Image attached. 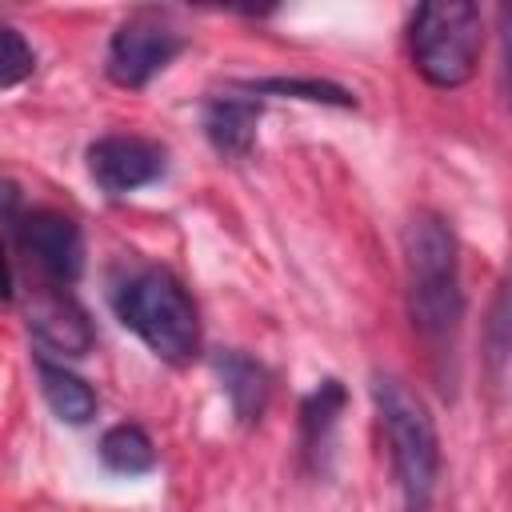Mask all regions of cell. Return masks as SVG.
I'll list each match as a JSON object with an SVG mask.
<instances>
[{
  "label": "cell",
  "instance_id": "cell-1",
  "mask_svg": "<svg viewBox=\"0 0 512 512\" xmlns=\"http://www.w3.org/2000/svg\"><path fill=\"white\" fill-rule=\"evenodd\" d=\"M404 252V300L412 332L424 340L436 380L448 392V364H456V336L464 320L460 248L448 220L432 208H416L400 232Z\"/></svg>",
  "mask_w": 512,
  "mask_h": 512
},
{
  "label": "cell",
  "instance_id": "cell-2",
  "mask_svg": "<svg viewBox=\"0 0 512 512\" xmlns=\"http://www.w3.org/2000/svg\"><path fill=\"white\" fill-rule=\"evenodd\" d=\"M116 320L144 340V348L168 364H192L200 356V312L188 288L168 268H136L108 292Z\"/></svg>",
  "mask_w": 512,
  "mask_h": 512
},
{
  "label": "cell",
  "instance_id": "cell-3",
  "mask_svg": "<svg viewBox=\"0 0 512 512\" xmlns=\"http://www.w3.org/2000/svg\"><path fill=\"white\" fill-rule=\"evenodd\" d=\"M372 404L388 440L396 488L404 496V512H428L440 480V436L432 424L428 404L396 376V372H372Z\"/></svg>",
  "mask_w": 512,
  "mask_h": 512
},
{
  "label": "cell",
  "instance_id": "cell-4",
  "mask_svg": "<svg viewBox=\"0 0 512 512\" xmlns=\"http://www.w3.org/2000/svg\"><path fill=\"white\" fill-rule=\"evenodd\" d=\"M408 52L432 88L468 84L484 52V12L472 0L420 4L408 20Z\"/></svg>",
  "mask_w": 512,
  "mask_h": 512
},
{
  "label": "cell",
  "instance_id": "cell-5",
  "mask_svg": "<svg viewBox=\"0 0 512 512\" xmlns=\"http://www.w3.org/2000/svg\"><path fill=\"white\" fill-rule=\"evenodd\" d=\"M184 52V32L160 8H136L124 16L108 40L104 76L116 88H144Z\"/></svg>",
  "mask_w": 512,
  "mask_h": 512
},
{
  "label": "cell",
  "instance_id": "cell-6",
  "mask_svg": "<svg viewBox=\"0 0 512 512\" xmlns=\"http://www.w3.org/2000/svg\"><path fill=\"white\" fill-rule=\"evenodd\" d=\"M12 236H16L20 256L28 260V268H36V276L48 288H68L80 280L84 236L72 216L56 212V208H32L12 220Z\"/></svg>",
  "mask_w": 512,
  "mask_h": 512
},
{
  "label": "cell",
  "instance_id": "cell-7",
  "mask_svg": "<svg viewBox=\"0 0 512 512\" xmlns=\"http://www.w3.org/2000/svg\"><path fill=\"white\" fill-rule=\"evenodd\" d=\"M84 160H88V176L104 196H128L144 184H156L168 172V152L156 140L124 136V132L92 140Z\"/></svg>",
  "mask_w": 512,
  "mask_h": 512
},
{
  "label": "cell",
  "instance_id": "cell-8",
  "mask_svg": "<svg viewBox=\"0 0 512 512\" xmlns=\"http://www.w3.org/2000/svg\"><path fill=\"white\" fill-rule=\"evenodd\" d=\"M28 336L56 356H88L96 344V328L84 312V304L68 288H36V296L24 308ZM40 352V356H44Z\"/></svg>",
  "mask_w": 512,
  "mask_h": 512
},
{
  "label": "cell",
  "instance_id": "cell-9",
  "mask_svg": "<svg viewBox=\"0 0 512 512\" xmlns=\"http://www.w3.org/2000/svg\"><path fill=\"white\" fill-rule=\"evenodd\" d=\"M256 124H260V100L248 96L236 80L224 84V92H212L200 112V128L208 144L224 160H248L256 148Z\"/></svg>",
  "mask_w": 512,
  "mask_h": 512
},
{
  "label": "cell",
  "instance_id": "cell-10",
  "mask_svg": "<svg viewBox=\"0 0 512 512\" xmlns=\"http://www.w3.org/2000/svg\"><path fill=\"white\" fill-rule=\"evenodd\" d=\"M212 372L232 404V416L240 424H256L268 408V392H272V376L260 360H252L240 348H216L212 352Z\"/></svg>",
  "mask_w": 512,
  "mask_h": 512
},
{
  "label": "cell",
  "instance_id": "cell-11",
  "mask_svg": "<svg viewBox=\"0 0 512 512\" xmlns=\"http://www.w3.org/2000/svg\"><path fill=\"white\" fill-rule=\"evenodd\" d=\"M36 376H40V396L52 408L56 420L80 428V424H88L96 416V392H92V384L84 376H76L72 368L56 364L48 356H36Z\"/></svg>",
  "mask_w": 512,
  "mask_h": 512
},
{
  "label": "cell",
  "instance_id": "cell-12",
  "mask_svg": "<svg viewBox=\"0 0 512 512\" xmlns=\"http://www.w3.org/2000/svg\"><path fill=\"white\" fill-rule=\"evenodd\" d=\"M248 96H284V100H308L328 108H356V96L344 84L320 80V76H260V80H236Z\"/></svg>",
  "mask_w": 512,
  "mask_h": 512
},
{
  "label": "cell",
  "instance_id": "cell-13",
  "mask_svg": "<svg viewBox=\"0 0 512 512\" xmlns=\"http://www.w3.org/2000/svg\"><path fill=\"white\" fill-rule=\"evenodd\" d=\"M344 400H348V392H344V384L336 376L320 380V388H312L300 400V444H304V456H316L328 444V436L336 428V416L344 412Z\"/></svg>",
  "mask_w": 512,
  "mask_h": 512
},
{
  "label": "cell",
  "instance_id": "cell-14",
  "mask_svg": "<svg viewBox=\"0 0 512 512\" xmlns=\"http://www.w3.org/2000/svg\"><path fill=\"white\" fill-rule=\"evenodd\" d=\"M100 464L116 476H144L156 468L152 436L140 424H112L100 436Z\"/></svg>",
  "mask_w": 512,
  "mask_h": 512
},
{
  "label": "cell",
  "instance_id": "cell-15",
  "mask_svg": "<svg viewBox=\"0 0 512 512\" xmlns=\"http://www.w3.org/2000/svg\"><path fill=\"white\" fill-rule=\"evenodd\" d=\"M32 72H36V52H32V44L24 40L20 28H12V24L0 20V92L24 84Z\"/></svg>",
  "mask_w": 512,
  "mask_h": 512
},
{
  "label": "cell",
  "instance_id": "cell-16",
  "mask_svg": "<svg viewBox=\"0 0 512 512\" xmlns=\"http://www.w3.org/2000/svg\"><path fill=\"white\" fill-rule=\"evenodd\" d=\"M488 372L492 384H504V364H508V288L500 284L492 296V312H488Z\"/></svg>",
  "mask_w": 512,
  "mask_h": 512
},
{
  "label": "cell",
  "instance_id": "cell-17",
  "mask_svg": "<svg viewBox=\"0 0 512 512\" xmlns=\"http://www.w3.org/2000/svg\"><path fill=\"white\" fill-rule=\"evenodd\" d=\"M16 216H20V188H16L12 180H4V176H0V220H8V224H12Z\"/></svg>",
  "mask_w": 512,
  "mask_h": 512
},
{
  "label": "cell",
  "instance_id": "cell-18",
  "mask_svg": "<svg viewBox=\"0 0 512 512\" xmlns=\"http://www.w3.org/2000/svg\"><path fill=\"white\" fill-rule=\"evenodd\" d=\"M16 296V276H12V260L4 252V240H0V300H12Z\"/></svg>",
  "mask_w": 512,
  "mask_h": 512
}]
</instances>
